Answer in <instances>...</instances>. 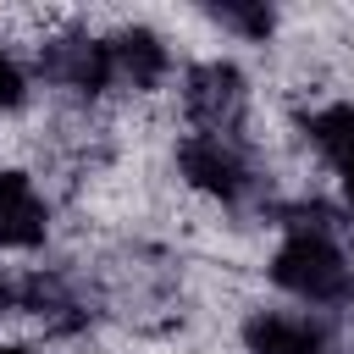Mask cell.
<instances>
[{"label": "cell", "instance_id": "cell-3", "mask_svg": "<svg viewBox=\"0 0 354 354\" xmlns=\"http://www.w3.org/2000/svg\"><path fill=\"white\" fill-rule=\"evenodd\" d=\"M177 171L188 188L221 199V205H238L254 194V166H249V149L238 138H221V133H188L177 144Z\"/></svg>", "mask_w": 354, "mask_h": 354}, {"label": "cell", "instance_id": "cell-1", "mask_svg": "<svg viewBox=\"0 0 354 354\" xmlns=\"http://www.w3.org/2000/svg\"><path fill=\"white\" fill-rule=\"evenodd\" d=\"M271 282L282 293H293L299 304H315V310L348 304L354 299V260L337 243V216H326L315 205H293L288 238L271 254Z\"/></svg>", "mask_w": 354, "mask_h": 354}, {"label": "cell", "instance_id": "cell-7", "mask_svg": "<svg viewBox=\"0 0 354 354\" xmlns=\"http://www.w3.org/2000/svg\"><path fill=\"white\" fill-rule=\"evenodd\" d=\"M50 232V205L28 171H0V249H39Z\"/></svg>", "mask_w": 354, "mask_h": 354}, {"label": "cell", "instance_id": "cell-13", "mask_svg": "<svg viewBox=\"0 0 354 354\" xmlns=\"http://www.w3.org/2000/svg\"><path fill=\"white\" fill-rule=\"evenodd\" d=\"M0 354H33V348H22V343H0Z\"/></svg>", "mask_w": 354, "mask_h": 354}, {"label": "cell", "instance_id": "cell-4", "mask_svg": "<svg viewBox=\"0 0 354 354\" xmlns=\"http://www.w3.org/2000/svg\"><path fill=\"white\" fill-rule=\"evenodd\" d=\"M39 72L44 83L77 94V100H100L111 88V61H105V39L94 33H61L39 44Z\"/></svg>", "mask_w": 354, "mask_h": 354}, {"label": "cell", "instance_id": "cell-12", "mask_svg": "<svg viewBox=\"0 0 354 354\" xmlns=\"http://www.w3.org/2000/svg\"><path fill=\"white\" fill-rule=\"evenodd\" d=\"M11 304H17V288H11V282H6V277H0V315H6V310H11Z\"/></svg>", "mask_w": 354, "mask_h": 354}, {"label": "cell", "instance_id": "cell-5", "mask_svg": "<svg viewBox=\"0 0 354 354\" xmlns=\"http://www.w3.org/2000/svg\"><path fill=\"white\" fill-rule=\"evenodd\" d=\"M105 61H111V88H133V94H149L166 83L171 72V50L155 28H116L105 39Z\"/></svg>", "mask_w": 354, "mask_h": 354}, {"label": "cell", "instance_id": "cell-10", "mask_svg": "<svg viewBox=\"0 0 354 354\" xmlns=\"http://www.w3.org/2000/svg\"><path fill=\"white\" fill-rule=\"evenodd\" d=\"M210 22L238 33V39H249V44H266L271 28H277V11L271 6H249V0H221V6H210Z\"/></svg>", "mask_w": 354, "mask_h": 354}, {"label": "cell", "instance_id": "cell-8", "mask_svg": "<svg viewBox=\"0 0 354 354\" xmlns=\"http://www.w3.org/2000/svg\"><path fill=\"white\" fill-rule=\"evenodd\" d=\"M17 304L33 310L39 326H50V332H77V326L88 321L83 293H77L72 277H61V271H33V277L17 288Z\"/></svg>", "mask_w": 354, "mask_h": 354}, {"label": "cell", "instance_id": "cell-2", "mask_svg": "<svg viewBox=\"0 0 354 354\" xmlns=\"http://www.w3.org/2000/svg\"><path fill=\"white\" fill-rule=\"evenodd\" d=\"M183 111H188L194 133L238 138L243 116H249V77L232 61H194L183 72Z\"/></svg>", "mask_w": 354, "mask_h": 354}, {"label": "cell", "instance_id": "cell-9", "mask_svg": "<svg viewBox=\"0 0 354 354\" xmlns=\"http://www.w3.org/2000/svg\"><path fill=\"white\" fill-rule=\"evenodd\" d=\"M304 133L315 144V155L337 171L348 205H354V105H321L304 116Z\"/></svg>", "mask_w": 354, "mask_h": 354}, {"label": "cell", "instance_id": "cell-6", "mask_svg": "<svg viewBox=\"0 0 354 354\" xmlns=\"http://www.w3.org/2000/svg\"><path fill=\"white\" fill-rule=\"evenodd\" d=\"M243 348L249 354H332L326 321L304 310H254L243 321Z\"/></svg>", "mask_w": 354, "mask_h": 354}, {"label": "cell", "instance_id": "cell-11", "mask_svg": "<svg viewBox=\"0 0 354 354\" xmlns=\"http://www.w3.org/2000/svg\"><path fill=\"white\" fill-rule=\"evenodd\" d=\"M22 100H28V72L0 50V111H17Z\"/></svg>", "mask_w": 354, "mask_h": 354}]
</instances>
